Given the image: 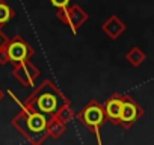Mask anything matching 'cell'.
Returning <instances> with one entry per match:
<instances>
[{"label": "cell", "mask_w": 154, "mask_h": 145, "mask_svg": "<svg viewBox=\"0 0 154 145\" xmlns=\"http://www.w3.org/2000/svg\"><path fill=\"white\" fill-rule=\"evenodd\" d=\"M69 100L63 95V92L51 82L44 80L23 103V107L29 112L42 113L45 116H51L57 112V109L68 103Z\"/></svg>", "instance_id": "1"}, {"label": "cell", "mask_w": 154, "mask_h": 145, "mask_svg": "<svg viewBox=\"0 0 154 145\" xmlns=\"http://www.w3.org/2000/svg\"><path fill=\"white\" fill-rule=\"evenodd\" d=\"M12 127L32 145L42 143L48 136L45 131L47 127V116L36 112L20 110L11 121Z\"/></svg>", "instance_id": "2"}, {"label": "cell", "mask_w": 154, "mask_h": 145, "mask_svg": "<svg viewBox=\"0 0 154 145\" xmlns=\"http://www.w3.org/2000/svg\"><path fill=\"white\" fill-rule=\"evenodd\" d=\"M79 122H82L86 128H89L95 136L100 134V128L101 125L106 122V113H104V107L100 101L97 100H91L88 101L82 110L75 115Z\"/></svg>", "instance_id": "3"}, {"label": "cell", "mask_w": 154, "mask_h": 145, "mask_svg": "<svg viewBox=\"0 0 154 145\" xmlns=\"http://www.w3.org/2000/svg\"><path fill=\"white\" fill-rule=\"evenodd\" d=\"M56 17H57L59 21H62L63 24H66L74 35L79 32V29L89 20V14L80 5H77V3H74L71 6L68 5L65 8L57 9Z\"/></svg>", "instance_id": "4"}, {"label": "cell", "mask_w": 154, "mask_h": 145, "mask_svg": "<svg viewBox=\"0 0 154 145\" xmlns=\"http://www.w3.org/2000/svg\"><path fill=\"white\" fill-rule=\"evenodd\" d=\"M6 51H8V60L12 65L23 60H30V57L35 54V50L32 48V45L21 35H15L8 39Z\"/></svg>", "instance_id": "5"}, {"label": "cell", "mask_w": 154, "mask_h": 145, "mask_svg": "<svg viewBox=\"0 0 154 145\" xmlns=\"http://www.w3.org/2000/svg\"><path fill=\"white\" fill-rule=\"evenodd\" d=\"M142 116H143L142 106L134 98H131L130 95H122V110H121V116H119L118 125H121L122 128H127L128 130Z\"/></svg>", "instance_id": "6"}, {"label": "cell", "mask_w": 154, "mask_h": 145, "mask_svg": "<svg viewBox=\"0 0 154 145\" xmlns=\"http://www.w3.org/2000/svg\"><path fill=\"white\" fill-rule=\"evenodd\" d=\"M12 76L23 86H32L35 80L41 76V69L30 60H23L12 65Z\"/></svg>", "instance_id": "7"}, {"label": "cell", "mask_w": 154, "mask_h": 145, "mask_svg": "<svg viewBox=\"0 0 154 145\" xmlns=\"http://www.w3.org/2000/svg\"><path fill=\"white\" fill-rule=\"evenodd\" d=\"M104 107V113H106V119H109L112 124L119 122V116H121V110H122V95L121 94H113L107 98V101L103 104Z\"/></svg>", "instance_id": "8"}, {"label": "cell", "mask_w": 154, "mask_h": 145, "mask_svg": "<svg viewBox=\"0 0 154 145\" xmlns=\"http://www.w3.org/2000/svg\"><path fill=\"white\" fill-rule=\"evenodd\" d=\"M125 29H127L125 23H124L122 20H119V17H116V15H110V17L101 24L103 33H106L107 38H110V39L119 38V36L125 32Z\"/></svg>", "instance_id": "9"}, {"label": "cell", "mask_w": 154, "mask_h": 145, "mask_svg": "<svg viewBox=\"0 0 154 145\" xmlns=\"http://www.w3.org/2000/svg\"><path fill=\"white\" fill-rule=\"evenodd\" d=\"M45 131H47V136L51 137V139H59L65 134L66 131V124L59 121L54 115H51L48 119H47V127H45Z\"/></svg>", "instance_id": "10"}, {"label": "cell", "mask_w": 154, "mask_h": 145, "mask_svg": "<svg viewBox=\"0 0 154 145\" xmlns=\"http://www.w3.org/2000/svg\"><path fill=\"white\" fill-rule=\"evenodd\" d=\"M145 53H143V50L140 48V47H131L130 50H128V53L125 54V59H127V62L131 65V66H139V65H142V62L145 60Z\"/></svg>", "instance_id": "11"}, {"label": "cell", "mask_w": 154, "mask_h": 145, "mask_svg": "<svg viewBox=\"0 0 154 145\" xmlns=\"http://www.w3.org/2000/svg\"><path fill=\"white\" fill-rule=\"evenodd\" d=\"M54 116H56L59 121H62V122L68 124V122L74 118V112H72V109H71V103L68 101V103L62 104V106L57 109V112L54 113Z\"/></svg>", "instance_id": "12"}, {"label": "cell", "mask_w": 154, "mask_h": 145, "mask_svg": "<svg viewBox=\"0 0 154 145\" xmlns=\"http://www.w3.org/2000/svg\"><path fill=\"white\" fill-rule=\"evenodd\" d=\"M15 12L14 9L3 0H0V26H5L6 23H9L14 18Z\"/></svg>", "instance_id": "13"}, {"label": "cell", "mask_w": 154, "mask_h": 145, "mask_svg": "<svg viewBox=\"0 0 154 145\" xmlns=\"http://www.w3.org/2000/svg\"><path fill=\"white\" fill-rule=\"evenodd\" d=\"M8 42V41H6ZM9 60H8V51H6V44H3L0 47V65H6Z\"/></svg>", "instance_id": "14"}, {"label": "cell", "mask_w": 154, "mask_h": 145, "mask_svg": "<svg viewBox=\"0 0 154 145\" xmlns=\"http://www.w3.org/2000/svg\"><path fill=\"white\" fill-rule=\"evenodd\" d=\"M50 3H51L54 8L60 9V8H65V6H68V5L71 3V0H50Z\"/></svg>", "instance_id": "15"}, {"label": "cell", "mask_w": 154, "mask_h": 145, "mask_svg": "<svg viewBox=\"0 0 154 145\" xmlns=\"http://www.w3.org/2000/svg\"><path fill=\"white\" fill-rule=\"evenodd\" d=\"M9 38L6 36V33L2 30V26H0V47H2L3 44H6V41H8Z\"/></svg>", "instance_id": "16"}, {"label": "cell", "mask_w": 154, "mask_h": 145, "mask_svg": "<svg viewBox=\"0 0 154 145\" xmlns=\"http://www.w3.org/2000/svg\"><path fill=\"white\" fill-rule=\"evenodd\" d=\"M3 98H5V92H3L2 89H0V101H2Z\"/></svg>", "instance_id": "17"}]
</instances>
